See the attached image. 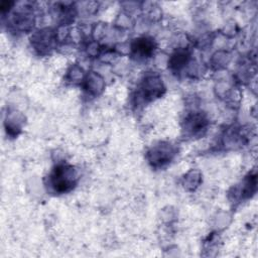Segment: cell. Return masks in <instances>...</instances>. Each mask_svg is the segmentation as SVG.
<instances>
[{
	"label": "cell",
	"instance_id": "6da1fadb",
	"mask_svg": "<svg viewBox=\"0 0 258 258\" xmlns=\"http://www.w3.org/2000/svg\"><path fill=\"white\" fill-rule=\"evenodd\" d=\"M76 180V170L72 166L66 164L57 165L50 175V184L57 192H67L71 190L75 186Z\"/></svg>",
	"mask_w": 258,
	"mask_h": 258
},
{
	"label": "cell",
	"instance_id": "7a4b0ae2",
	"mask_svg": "<svg viewBox=\"0 0 258 258\" xmlns=\"http://www.w3.org/2000/svg\"><path fill=\"white\" fill-rule=\"evenodd\" d=\"M133 51L141 56H147L150 55L154 49V44L151 41V39L147 38H139L136 39L132 45Z\"/></svg>",
	"mask_w": 258,
	"mask_h": 258
}]
</instances>
